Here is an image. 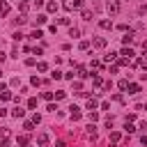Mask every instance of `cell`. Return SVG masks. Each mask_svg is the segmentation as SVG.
<instances>
[{"mask_svg": "<svg viewBox=\"0 0 147 147\" xmlns=\"http://www.w3.org/2000/svg\"><path fill=\"white\" fill-rule=\"evenodd\" d=\"M122 41H124V46H129V44L133 41V30H129V32H126V34L122 37Z\"/></svg>", "mask_w": 147, "mask_h": 147, "instance_id": "30bf717a", "label": "cell"}, {"mask_svg": "<svg viewBox=\"0 0 147 147\" xmlns=\"http://www.w3.org/2000/svg\"><path fill=\"white\" fill-rule=\"evenodd\" d=\"M78 34H80L78 28H71V30H69V37H78Z\"/></svg>", "mask_w": 147, "mask_h": 147, "instance_id": "f546056e", "label": "cell"}, {"mask_svg": "<svg viewBox=\"0 0 147 147\" xmlns=\"http://www.w3.org/2000/svg\"><path fill=\"white\" fill-rule=\"evenodd\" d=\"M37 69H39V71H46V69H48V64H46V62H39V64H37Z\"/></svg>", "mask_w": 147, "mask_h": 147, "instance_id": "e575fe53", "label": "cell"}, {"mask_svg": "<svg viewBox=\"0 0 147 147\" xmlns=\"http://www.w3.org/2000/svg\"><path fill=\"white\" fill-rule=\"evenodd\" d=\"M119 55H124V57H129V60H131V57H133V55H136V53H133V51H131V48H129V46H124V48H122V53H119Z\"/></svg>", "mask_w": 147, "mask_h": 147, "instance_id": "5bb4252c", "label": "cell"}, {"mask_svg": "<svg viewBox=\"0 0 147 147\" xmlns=\"http://www.w3.org/2000/svg\"><path fill=\"white\" fill-rule=\"evenodd\" d=\"M7 14H9V5L5 0H0V16H7Z\"/></svg>", "mask_w": 147, "mask_h": 147, "instance_id": "4fadbf2b", "label": "cell"}, {"mask_svg": "<svg viewBox=\"0 0 147 147\" xmlns=\"http://www.w3.org/2000/svg\"><path fill=\"white\" fill-rule=\"evenodd\" d=\"M124 131H126V133H133V131H136V126H133L131 122H126V124H124Z\"/></svg>", "mask_w": 147, "mask_h": 147, "instance_id": "4316f807", "label": "cell"}, {"mask_svg": "<svg viewBox=\"0 0 147 147\" xmlns=\"http://www.w3.org/2000/svg\"><path fill=\"white\" fill-rule=\"evenodd\" d=\"M0 147H11V142H9V140H2V142H0Z\"/></svg>", "mask_w": 147, "mask_h": 147, "instance_id": "60d3db41", "label": "cell"}, {"mask_svg": "<svg viewBox=\"0 0 147 147\" xmlns=\"http://www.w3.org/2000/svg\"><path fill=\"white\" fill-rule=\"evenodd\" d=\"M106 9H108V14H117L119 11V0H106Z\"/></svg>", "mask_w": 147, "mask_h": 147, "instance_id": "6da1fadb", "label": "cell"}, {"mask_svg": "<svg viewBox=\"0 0 147 147\" xmlns=\"http://www.w3.org/2000/svg\"><path fill=\"white\" fill-rule=\"evenodd\" d=\"M76 74H78V78H87V76H90L87 67H76Z\"/></svg>", "mask_w": 147, "mask_h": 147, "instance_id": "52a82bcc", "label": "cell"}, {"mask_svg": "<svg viewBox=\"0 0 147 147\" xmlns=\"http://www.w3.org/2000/svg\"><path fill=\"white\" fill-rule=\"evenodd\" d=\"M55 147H67V142H64V140H57V142H55Z\"/></svg>", "mask_w": 147, "mask_h": 147, "instance_id": "ab89813d", "label": "cell"}, {"mask_svg": "<svg viewBox=\"0 0 147 147\" xmlns=\"http://www.w3.org/2000/svg\"><path fill=\"white\" fill-rule=\"evenodd\" d=\"M51 76H53V78H55V80H60V78H62V76H64V74H62V71H60V69H55V71H53V74H51Z\"/></svg>", "mask_w": 147, "mask_h": 147, "instance_id": "f1b7e54d", "label": "cell"}, {"mask_svg": "<svg viewBox=\"0 0 147 147\" xmlns=\"http://www.w3.org/2000/svg\"><path fill=\"white\" fill-rule=\"evenodd\" d=\"M99 108V101L96 99H87V110H96Z\"/></svg>", "mask_w": 147, "mask_h": 147, "instance_id": "9a60e30c", "label": "cell"}, {"mask_svg": "<svg viewBox=\"0 0 147 147\" xmlns=\"http://www.w3.org/2000/svg\"><path fill=\"white\" fill-rule=\"evenodd\" d=\"M11 115H14L16 119H18V117H23V115H25V110H23V108L18 106V108H14V110H11Z\"/></svg>", "mask_w": 147, "mask_h": 147, "instance_id": "ac0fdd59", "label": "cell"}, {"mask_svg": "<svg viewBox=\"0 0 147 147\" xmlns=\"http://www.w3.org/2000/svg\"><path fill=\"white\" fill-rule=\"evenodd\" d=\"M87 136H90V138L96 136V126H94V124H87Z\"/></svg>", "mask_w": 147, "mask_h": 147, "instance_id": "ffe728a7", "label": "cell"}, {"mask_svg": "<svg viewBox=\"0 0 147 147\" xmlns=\"http://www.w3.org/2000/svg\"><path fill=\"white\" fill-rule=\"evenodd\" d=\"M117 87H119V90H126V87H129V80H119Z\"/></svg>", "mask_w": 147, "mask_h": 147, "instance_id": "1f68e13d", "label": "cell"}, {"mask_svg": "<svg viewBox=\"0 0 147 147\" xmlns=\"http://www.w3.org/2000/svg\"><path fill=\"white\" fill-rule=\"evenodd\" d=\"M39 5H44V0H37V7H39Z\"/></svg>", "mask_w": 147, "mask_h": 147, "instance_id": "ee69618b", "label": "cell"}, {"mask_svg": "<svg viewBox=\"0 0 147 147\" xmlns=\"http://www.w3.org/2000/svg\"><path fill=\"white\" fill-rule=\"evenodd\" d=\"M142 78H147V74H142Z\"/></svg>", "mask_w": 147, "mask_h": 147, "instance_id": "bcb514c9", "label": "cell"}, {"mask_svg": "<svg viewBox=\"0 0 147 147\" xmlns=\"http://www.w3.org/2000/svg\"><path fill=\"white\" fill-rule=\"evenodd\" d=\"M16 145H18V147H30L28 136H18V138H16Z\"/></svg>", "mask_w": 147, "mask_h": 147, "instance_id": "ba28073f", "label": "cell"}, {"mask_svg": "<svg viewBox=\"0 0 147 147\" xmlns=\"http://www.w3.org/2000/svg\"><path fill=\"white\" fill-rule=\"evenodd\" d=\"M25 21H28V18H25V14H18V18H16V23L21 25V23H25Z\"/></svg>", "mask_w": 147, "mask_h": 147, "instance_id": "d6a6232c", "label": "cell"}, {"mask_svg": "<svg viewBox=\"0 0 147 147\" xmlns=\"http://www.w3.org/2000/svg\"><path fill=\"white\" fill-rule=\"evenodd\" d=\"M18 9H21V14H25V11L30 9V2H23V0H21V5H18Z\"/></svg>", "mask_w": 147, "mask_h": 147, "instance_id": "44dd1931", "label": "cell"}, {"mask_svg": "<svg viewBox=\"0 0 147 147\" xmlns=\"http://www.w3.org/2000/svg\"><path fill=\"white\" fill-rule=\"evenodd\" d=\"M119 140H122V133H119V131H113V133H110V142H113V145H117Z\"/></svg>", "mask_w": 147, "mask_h": 147, "instance_id": "7c38bea8", "label": "cell"}, {"mask_svg": "<svg viewBox=\"0 0 147 147\" xmlns=\"http://www.w3.org/2000/svg\"><path fill=\"white\" fill-rule=\"evenodd\" d=\"M30 37H32V39H39V37H44V32H41V30H34Z\"/></svg>", "mask_w": 147, "mask_h": 147, "instance_id": "4dcf8cb0", "label": "cell"}, {"mask_svg": "<svg viewBox=\"0 0 147 147\" xmlns=\"http://www.w3.org/2000/svg\"><path fill=\"white\" fill-rule=\"evenodd\" d=\"M78 46H80V51H87V48H90V41H87V39H83Z\"/></svg>", "mask_w": 147, "mask_h": 147, "instance_id": "83f0119b", "label": "cell"}, {"mask_svg": "<svg viewBox=\"0 0 147 147\" xmlns=\"http://www.w3.org/2000/svg\"><path fill=\"white\" fill-rule=\"evenodd\" d=\"M5 115H7V110H5V108H0V117H5Z\"/></svg>", "mask_w": 147, "mask_h": 147, "instance_id": "b9f144b4", "label": "cell"}, {"mask_svg": "<svg viewBox=\"0 0 147 147\" xmlns=\"http://www.w3.org/2000/svg\"><path fill=\"white\" fill-rule=\"evenodd\" d=\"M11 39H14V41H21V39H23V34H21V32H14V34H11Z\"/></svg>", "mask_w": 147, "mask_h": 147, "instance_id": "836d02e7", "label": "cell"}, {"mask_svg": "<svg viewBox=\"0 0 147 147\" xmlns=\"http://www.w3.org/2000/svg\"><path fill=\"white\" fill-rule=\"evenodd\" d=\"M46 9H48L51 14H53V11H57V2H48V5H46Z\"/></svg>", "mask_w": 147, "mask_h": 147, "instance_id": "7402d4cb", "label": "cell"}, {"mask_svg": "<svg viewBox=\"0 0 147 147\" xmlns=\"http://www.w3.org/2000/svg\"><path fill=\"white\" fill-rule=\"evenodd\" d=\"M41 99H46V101H51V99H53V92H44V94H41Z\"/></svg>", "mask_w": 147, "mask_h": 147, "instance_id": "d590c367", "label": "cell"}, {"mask_svg": "<svg viewBox=\"0 0 147 147\" xmlns=\"http://www.w3.org/2000/svg\"><path fill=\"white\" fill-rule=\"evenodd\" d=\"M92 44H94V48H106V39H103V37H96V39H92Z\"/></svg>", "mask_w": 147, "mask_h": 147, "instance_id": "8992f818", "label": "cell"}, {"mask_svg": "<svg viewBox=\"0 0 147 147\" xmlns=\"http://www.w3.org/2000/svg\"><path fill=\"white\" fill-rule=\"evenodd\" d=\"M92 83H94V87H96V90H101V87H103V78H101L99 74H94V76H92Z\"/></svg>", "mask_w": 147, "mask_h": 147, "instance_id": "5b68a950", "label": "cell"}, {"mask_svg": "<svg viewBox=\"0 0 147 147\" xmlns=\"http://www.w3.org/2000/svg\"><path fill=\"white\" fill-rule=\"evenodd\" d=\"M99 28H101V30H110V28H113V23H110L108 18H101V21H99Z\"/></svg>", "mask_w": 147, "mask_h": 147, "instance_id": "9c48e42d", "label": "cell"}, {"mask_svg": "<svg viewBox=\"0 0 147 147\" xmlns=\"http://www.w3.org/2000/svg\"><path fill=\"white\" fill-rule=\"evenodd\" d=\"M103 62H108V64H110V62H117V53H108V55L103 57Z\"/></svg>", "mask_w": 147, "mask_h": 147, "instance_id": "2e32d148", "label": "cell"}, {"mask_svg": "<svg viewBox=\"0 0 147 147\" xmlns=\"http://www.w3.org/2000/svg\"><path fill=\"white\" fill-rule=\"evenodd\" d=\"M46 21H48V18H46V14H39V16H37V25H44Z\"/></svg>", "mask_w": 147, "mask_h": 147, "instance_id": "603a6c76", "label": "cell"}, {"mask_svg": "<svg viewBox=\"0 0 147 147\" xmlns=\"http://www.w3.org/2000/svg\"><path fill=\"white\" fill-rule=\"evenodd\" d=\"M37 145H39V147H46V145H48V133H39V136H37Z\"/></svg>", "mask_w": 147, "mask_h": 147, "instance_id": "277c9868", "label": "cell"}, {"mask_svg": "<svg viewBox=\"0 0 147 147\" xmlns=\"http://www.w3.org/2000/svg\"><path fill=\"white\" fill-rule=\"evenodd\" d=\"M90 69H94V71L101 69V62H99V60H92V62H90Z\"/></svg>", "mask_w": 147, "mask_h": 147, "instance_id": "cb8c5ba5", "label": "cell"}, {"mask_svg": "<svg viewBox=\"0 0 147 147\" xmlns=\"http://www.w3.org/2000/svg\"><path fill=\"white\" fill-rule=\"evenodd\" d=\"M69 117H71L74 122H76V119H80V117H83L80 108H78V106H71V108H69Z\"/></svg>", "mask_w": 147, "mask_h": 147, "instance_id": "3957f363", "label": "cell"}, {"mask_svg": "<svg viewBox=\"0 0 147 147\" xmlns=\"http://www.w3.org/2000/svg\"><path fill=\"white\" fill-rule=\"evenodd\" d=\"M87 117H90V122H96V119H99V113H96V110H90Z\"/></svg>", "mask_w": 147, "mask_h": 147, "instance_id": "d4e9b609", "label": "cell"}, {"mask_svg": "<svg viewBox=\"0 0 147 147\" xmlns=\"http://www.w3.org/2000/svg\"><path fill=\"white\" fill-rule=\"evenodd\" d=\"M0 99H2V101H9V99H14V94H11L9 90H5V92H0Z\"/></svg>", "mask_w": 147, "mask_h": 147, "instance_id": "e0dca14e", "label": "cell"}, {"mask_svg": "<svg viewBox=\"0 0 147 147\" xmlns=\"http://www.w3.org/2000/svg\"><path fill=\"white\" fill-rule=\"evenodd\" d=\"M126 90H129V94H138V92H140V85H138V83H129Z\"/></svg>", "mask_w": 147, "mask_h": 147, "instance_id": "8fae6325", "label": "cell"}, {"mask_svg": "<svg viewBox=\"0 0 147 147\" xmlns=\"http://www.w3.org/2000/svg\"><path fill=\"white\" fill-rule=\"evenodd\" d=\"M80 7H83V0H67V2H64V9H67V11L80 9Z\"/></svg>", "mask_w": 147, "mask_h": 147, "instance_id": "7a4b0ae2", "label": "cell"}, {"mask_svg": "<svg viewBox=\"0 0 147 147\" xmlns=\"http://www.w3.org/2000/svg\"><path fill=\"white\" fill-rule=\"evenodd\" d=\"M142 48H145V51H147V41H145V44H142Z\"/></svg>", "mask_w": 147, "mask_h": 147, "instance_id": "f6af8a7d", "label": "cell"}, {"mask_svg": "<svg viewBox=\"0 0 147 147\" xmlns=\"http://www.w3.org/2000/svg\"><path fill=\"white\" fill-rule=\"evenodd\" d=\"M5 57H7V55H5V53H2V51H0V62H2V60H5Z\"/></svg>", "mask_w": 147, "mask_h": 147, "instance_id": "7bdbcfd3", "label": "cell"}, {"mask_svg": "<svg viewBox=\"0 0 147 147\" xmlns=\"http://www.w3.org/2000/svg\"><path fill=\"white\" fill-rule=\"evenodd\" d=\"M80 16H83V21H92V11H90V9H83Z\"/></svg>", "mask_w": 147, "mask_h": 147, "instance_id": "d6986e66", "label": "cell"}, {"mask_svg": "<svg viewBox=\"0 0 147 147\" xmlns=\"http://www.w3.org/2000/svg\"><path fill=\"white\" fill-rule=\"evenodd\" d=\"M64 96H67V92H64V90H60V92H55V99H64Z\"/></svg>", "mask_w": 147, "mask_h": 147, "instance_id": "8d00e7d4", "label": "cell"}, {"mask_svg": "<svg viewBox=\"0 0 147 147\" xmlns=\"http://www.w3.org/2000/svg\"><path fill=\"white\" fill-rule=\"evenodd\" d=\"M28 108H37V99H28Z\"/></svg>", "mask_w": 147, "mask_h": 147, "instance_id": "74e56055", "label": "cell"}, {"mask_svg": "<svg viewBox=\"0 0 147 147\" xmlns=\"http://www.w3.org/2000/svg\"><path fill=\"white\" fill-rule=\"evenodd\" d=\"M39 122H41V117H39V115H32V124H34V126H37V124H39Z\"/></svg>", "mask_w": 147, "mask_h": 147, "instance_id": "f35d334b", "label": "cell"}, {"mask_svg": "<svg viewBox=\"0 0 147 147\" xmlns=\"http://www.w3.org/2000/svg\"><path fill=\"white\" fill-rule=\"evenodd\" d=\"M23 129H25V131H32V129H34V124H32V119H28V122H23Z\"/></svg>", "mask_w": 147, "mask_h": 147, "instance_id": "484cf974", "label": "cell"}]
</instances>
